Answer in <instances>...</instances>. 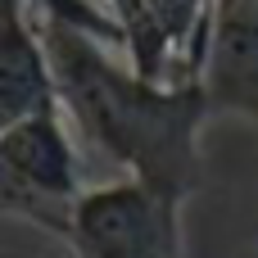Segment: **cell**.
Instances as JSON below:
<instances>
[{"mask_svg": "<svg viewBox=\"0 0 258 258\" xmlns=\"http://www.w3.org/2000/svg\"><path fill=\"white\" fill-rule=\"evenodd\" d=\"M59 77V100L82 141H91L127 177H141L172 204H186L200 186L204 154L200 132L213 118L204 82H159L118 63L113 45L41 23Z\"/></svg>", "mask_w": 258, "mask_h": 258, "instance_id": "6da1fadb", "label": "cell"}, {"mask_svg": "<svg viewBox=\"0 0 258 258\" xmlns=\"http://www.w3.org/2000/svg\"><path fill=\"white\" fill-rule=\"evenodd\" d=\"M73 132L77 127L68 122L63 104L5 122V132H0L5 204H9V213L27 218L32 227H41L50 236H63L68 209L86 190Z\"/></svg>", "mask_w": 258, "mask_h": 258, "instance_id": "7a4b0ae2", "label": "cell"}, {"mask_svg": "<svg viewBox=\"0 0 258 258\" xmlns=\"http://www.w3.org/2000/svg\"><path fill=\"white\" fill-rule=\"evenodd\" d=\"M59 240L73 258H181V204L141 177L86 186Z\"/></svg>", "mask_w": 258, "mask_h": 258, "instance_id": "3957f363", "label": "cell"}, {"mask_svg": "<svg viewBox=\"0 0 258 258\" xmlns=\"http://www.w3.org/2000/svg\"><path fill=\"white\" fill-rule=\"evenodd\" d=\"M122 23V54L159 82H200L227 0H109Z\"/></svg>", "mask_w": 258, "mask_h": 258, "instance_id": "277c9868", "label": "cell"}, {"mask_svg": "<svg viewBox=\"0 0 258 258\" xmlns=\"http://www.w3.org/2000/svg\"><path fill=\"white\" fill-rule=\"evenodd\" d=\"M204 95L213 113H231L258 127V5L227 0L218 14V32L204 59Z\"/></svg>", "mask_w": 258, "mask_h": 258, "instance_id": "5b68a950", "label": "cell"}, {"mask_svg": "<svg viewBox=\"0 0 258 258\" xmlns=\"http://www.w3.org/2000/svg\"><path fill=\"white\" fill-rule=\"evenodd\" d=\"M59 77L45 45L41 18L23 0H5V41H0V122H18L41 109H59Z\"/></svg>", "mask_w": 258, "mask_h": 258, "instance_id": "8992f818", "label": "cell"}, {"mask_svg": "<svg viewBox=\"0 0 258 258\" xmlns=\"http://www.w3.org/2000/svg\"><path fill=\"white\" fill-rule=\"evenodd\" d=\"M41 23H59V27H73V32H86L113 50H122V23L113 14L109 0H23Z\"/></svg>", "mask_w": 258, "mask_h": 258, "instance_id": "52a82bcc", "label": "cell"}]
</instances>
